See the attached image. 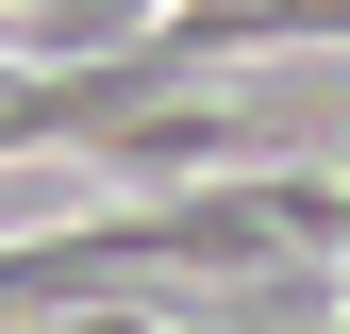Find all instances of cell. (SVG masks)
I'll list each match as a JSON object with an SVG mask.
<instances>
[{
  "mask_svg": "<svg viewBox=\"0 0 350 334\" xmlns=\"http://www.w3.org/2000/svg\"><path fill=\"white\" fill-rule=\"evenodd\" d=\"M67 151H100L117 184H200V167H250V151H267V117H234V101H184V84H167V101H117V117H83Z\"/></svg>",
  "mask_w": 350,
  "mask_h": 334,
  "instance_id": "obj_1",
  "label": "cell"
}]
</instances>
